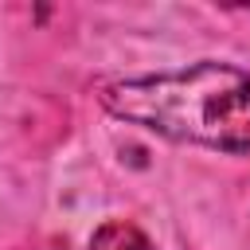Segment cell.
<instances>
[{
    "instance_id": "obj_1",
    "label": "cell",
    "mask_w": 250,
    "mask_h": 250,
    "mask_svg": "<svg viewBox=\"0 0 250 250\" xmlns=\"http://www.w3.org/2000/svg\"><path fill=\"white\" fill-rule=\"evenodd\" d=\"M98 102L156 137L203 145L219 152H250V70L230 62H191L172 74L117 78L98 90Z\"/></svg>"
},
{
    "instance_id": "obj_2",
    "label": "cell",
    "mask_w": 250,
    "mask_h": 250,
    "mask_svg": "<svg viewBox=\"0 0 250 250\" xmlns=\"http://www.w3.org/2000/svg\"><path fill=\"white\" fill-rule=\"evenodd\" d=\"M90 250H152V242H148V234L141 227H133L125 219H109V223H102L94 230Z\"/></svg>"
}]
</instances>
